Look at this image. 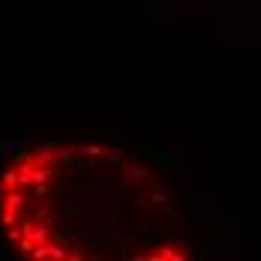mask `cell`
Masks as SVG:
<instances>
[{
    "mask_svg": "<svg viewBox=\"0 0 261 261\" xmlns=\"http://www.w3.org/2000/svg\"><path fill=\"white\" fill-rule=\"evenodd\" d=\"M81 258H84V255H81L79 249H69V261H81Z\"/></svg>",
    "mask_w": 261,
    "mask_h": 261,
    "instance_id": "5bb4252c",
    "label": "cell"
},
{
    "mask_svg": "<svg viewBox=\"0 0 261 261\" xmlns=\"http://www.w3.org/2000/svg\"><path fill=\"white\" fill-rule=\"evenodd\" d=\"M81 153H84V156H90V159H102L108 150L99 147V144H84V147H81Z\"/></svg>",
    "mask_w": 261,
    "mask_h": 261,
    "instance_id": "8fae6325",
    "label": "cell"
},
{
    "mask_svg": "<svg viewBox=\"0 0 261 261\" xmlns=\"http://www.w3.org/2000/svg\"><path fill=\"white\" fill-rule=\"evenodd\" d=\"M45 252H48V258H54V261H66L69 258V249H63V246H57V243H45Z\"/></svg>",
    "mask_w": 261,
    "mask_h": 261,
    "instance_id": "5b68a950",
    "label": "cell"
},
{
    "mask_svg": "<svg viewBox=\"0 0 261 261\" xmlns=\"http://www.w3.org/2000/svg\"><path fill=\"white\" fill-rule=\"evenodd\" d=\"M150 201H153V204H168V195H165L162 189H153V192H150Z\"/></svg>",
    "mask_w": 261,
    "mask_h": 261,
    "instance_id": "7c38bea8",
    "label": "cell"
},
{
    "mask_svg": "<svg viewBox=\"0 0 261 261\" xmlns=\"http://www.w3.org/2000/svg\"><path fill=\"white\" fill-rule=\"evenodd\" d=\"M54 165H36L33 168V186H42V183H51Z\"/></svg>",
    "mask_w": 261,
    "mask_h": 261,
    "instance_id": "277c9868",
    "label": "cell"
},
{
    "mask_svg": "<svg viewBox=\"0 0 261 261\" xmlns=\"http://www.w3.org/2000/svg\"><path fill=\"white\" fill-rule=\"evenodd\" d=\"M0 189H3V192H6V189H18V168H9V171L3 174Z\"/></svg>",
    "mask_w": 261,
    "mask_h": 261,
    "instance_id": "8992f818",
    "label": "cell"
},
{
    "mask_svg": "<svg viewBox=\"0 0 261 261\" xmlns=\"http://www.w3.org/2000/svg\"><path fill=\"white\" fill-rule=\"evenodd\" d=\"M126 174H129L132 183H144L147 180V171H144L141 165H126Z\"/></svg>",
    "mask_w": 261,
    "mask_h": 261,
    "instance_id": "9c48e42d",
    "label": "cell"
},
{
    "mask_svg": "<svg viewBox=\"0 0 261 261\" xmlns=\"http://www.w3.org/2000/svg\"><path fill=\"white\" fill-rule=\"evenodd\" d=\"M0 222H3L6 228H15V225H18V210L3 207V213H0Z\"/></svg>",
    "mask_w": 261,
    "mask_h": 261,
    "instance_id": "ba28073f",
    "label": "cell"
},
{
    "mask_svg": "<svg viewBox=\"0 0 261 261\" xmlns=\"http://www.w3.org/2000/svg\"><path fill=\"white\" fill-rule=\"evenodd\" d=\"M33 189H36V195H39V198H45V195L51 192V183H42V186H33Z\"/></svg>",
    "mask_w": 261,
    "mask_h": 261,
    "instance_id": "4fadbf2b",
    "label": "cell"
},
{
    "mask_svg": "<svg viewBox=\"0 0 261 261\" xmlns=\"http://www.w3.org/2000/svg\"><path fill=\"white\" fill-rule=\"evenodd\" d=\"M15 246H18V252H21V255L30 258V255H33V249H36V240H33V237H21Z\"/></svg>",
    "mask_w": 261,
    "mask_h": 261,
    "instance_id": "30bf717a",
    "label": "cell"
},
{
    "mask_svg": "<svg viewBox=\"0 0 261 261\" xmlns=\"http://www.w3.org/2000/svg\"><path fill=\"white\" fill-rule=\"evenodd\" d=\"M147 258H153V261H183L186 258V252H177V246L165 243V246H159L153 255H147Z\"/></svg>",
    "mask_w": 261,
    "mask_h": 261,
    "instance_id": "7a4b0ae2",
    "label": "cell"
},
{
    "mask_svg": "<svg viewBox=\"0 0 261 261\" xmlns=\"http://www.w3.org/2000/svg\"><path fill=\"white\" fill-rule=\"evenodd\" d=\"M24 204H27V198H24V189L18 186V189H6L3 192V207H9V210H24Z\"/></svg>",
    "mask_w": 261,
    "mask_h": 261,
    "instance_id": "6da1fadb",
    "label": "cell"
},
{
    "mask_svg": "<svg viewBox=\"0 0 261 261\" xmlns=\"http://www.w3.org/2000/svg\"><path fill=\"white\" fill-rule=\"evenodd\" d=\"M30 237H33L36 243H48V240H51V228H48V222H45V225H36Z\"/></svg>",
    "mask_w": 261,
    "mask_h": 261,
    "instance_id": "52a82bcc",
    "label": "cell"
},
{
    "mask_svg": "<svg viewBox=\"0 0 261 261\" xmlns=\"http://www.w3.org/2000/svg\"><path fill=\"white\" fill-rule=\"evenodd\" d=\"M57 150H54V147H39V150H33V162H36V165H54V162H57Z\"/></svg>",
    "mask_w": 261,
    "mask_h": 261,
    "instance_id": "3957f363",
    "label": "cell"
}]
</instances>
